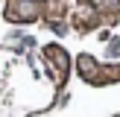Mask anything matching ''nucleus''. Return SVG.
Instances as JSON below:
<instances>
[{
	"label": "nucleus",
	"instance_id": "obj_3",
	"mask_svg": "<svg viewBox=\"0 0 120 117\" xmlns=\"http://www.w3.org/2000/svg\"><path fill=\"white\" fill-rule=\"evenodd\" d=\"M109 53H120V41H117V44H111V47H109Z\"/></svg>",
	"mask_w": 120,
	"mask_h": 117
},
{
	"label": "nucleus",
	"instance_id": "obj_2",
	"mask_svg": "<svg viewBox=\"0 0 120 117\" xmlns=\"http://www.w3.org/2000/svg\"><path fill=\"white\" fill-rule=\"evenodd\" d=\"M79 73L82 76H94L97 73V64H94L91 56H79Z\"/></svg>",
	"mask_w": 120,
	"mask_h": 117
},
{
	"label": "nucleus",
	"instance_id": "obj_1",
	"mask_svg": "<svg viewBox=\"0 0 120 117\" xmlns=\"http://www.w3.org/2000/svg\"><path fill=\"white\" fill-rule=\"evenodd\" d=\"M35 15H38V6H35L32 0H18V3L12 6V18H15V21H32Z\"/></svg>",
	"mask_w": 120,
	"mask_h": 117
}]
</instances>
